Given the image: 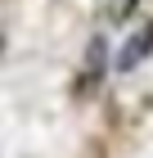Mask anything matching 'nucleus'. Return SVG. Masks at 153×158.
<instances>
[{
    "mask_svg": "<svg viewBox=\"0 0 153 158\" xmlns=\"http://www.w3.org/2000/svg\"><path fill=\"white\" fill-rule=\"evenodd\" d=\"M149 50H153V23H144L140 32H131V41L117 50V59H113V73H131V68H140Z\"/></svg>",
    "mask_w": 153,
    "mask_h": 158,
    "instance_id": "nucleus-1",
    "label": "nucleus"
}]
</instances>
